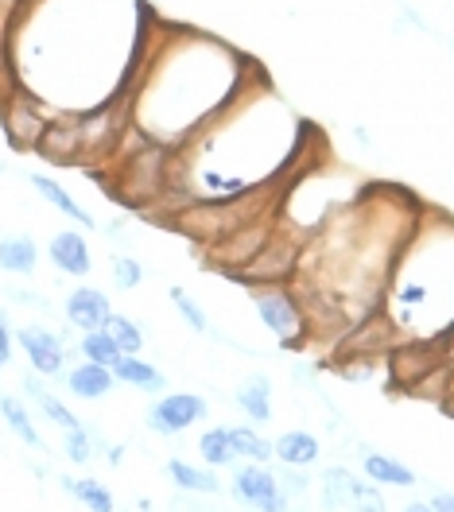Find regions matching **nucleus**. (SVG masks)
Listing matches in <instances>:
<instances>
[{"mask_svg": "<svg viewBox=\"0 0 454 512\" xmlns=\"http://www.w3.org/2000/svg\"><path fill=\"white\" fill-rule=\"evenodd\" d=\"M288 179H292V175H288ZM288 179L257 187V191H245V194H237V198H198V202L183 206L175 218H167L163 225H171L175 233L191 237L202 249H206V245H218L229 233L260 222V218H272V214L280 210V198H284Z\"/></svg>", "mask_w": 454, "mask_h": 512, "instance_id": "nucleus-1", "label": "nucleus"}, {"mask_svg": "<svg viewBox=\"0 0 454 512\" xmlns=\"http://www.w3.org/2000/svg\"><path fill=\"white\" fill-rule=\"evenodd\" d=\"M59 109L47 105L43 97H35L24 82H12V90L0 101V128H4V140L16 148V152H35L39 136L47 121L55 117Z\"/></svg>", "mask_w": 454, "mask_h": 512, "instance_id": "nucleus-2", "label": "nucleus"}, {"mask_svg": "<svg viewBox=\"0 0 454 512\" xmlns=\"http://www.w3.org/2000/svg\"><path fill=\"white\" fill-rule=\"evenodd\" d=\"M253 303H257L260 322L280 338L284 350H299L303 342H311V326L307 315L295 299V291L288 284H268V288H253Z\"/></svg>", "mask_w": 454, "mask_h": 512, "instance_id": "nucleus-3", "label": "nucleus"}, {"mask_svg": "<svg viewBox=\"0 0 454 512\" xmlns=\"http://www.w3.org/2000/svg\"><path fill=\"white\" fill-rule=\"evenodd\" d=\"M272 233H276V214L245 225V229H237V233H229L218 245H206V264L218 268L222 276H233L237 268H245V264L272 241Z\"/></svg>", "mask_w": 454, "mask_h": 512, "instance_id": "nucleus-4", "label": "nucleus"}, {"mask_svg": "<svg viewBox=\"0 0 454 512\" xmlns=\"http://www.w3.org/2000/svg\"><path fill=\"white\" fill-rule=\"evenodd\" d=\"M35 156L55 163V167H82V132H78V113L74 109H59L47 121L39 144H35Z\"/></svg>", "mask_w": 454, "mask_h": 512, "instance_id": "nucleus-5", "label": "nucleus"}, {"mask_svg": "<svg viewBox=\"0 0 454 512\" xmlns=\"http://www.w3.org/2000/svg\"><path fill=\"white\" fill-rule=\"evenodd\" d=\"M210 412V404L195 396V392H167L160 396L152 408H148V427L156 431V435H179V431H187V427H195L202 423Z\"/></svg>", "mask_w": 454, "mask_h": 512, "instance_id": "nucleus-6", "label": "nucleus"}, {"mask_svg": "<svg viewBox=\"0 0 454 512\" xmlns=\"http://www.w3.org/2000/svg\"><path fill=\"white\" fill-rule=\"evenodd\" d=\"M233 493L253 512H288V497L280 489V478L264 462H249L245 470H237L233 474Z\"/></svg>", "mask_w": 454, "mask_h": 512, "instance_id": "nucleus-7", "label": "nucleus"}, {"mask_svg": "<svg viewBox=\"0 0 454 512\" xmlns=\"http://www.w3.org/2000/svg\"><path fill=\"white\" fill-rule=\"evenodd\" d=\"M16 346L24 350V357L32 361V369L39 377H63L66 373V346L55 330H47V326H20L16 330Z\"/></svg>", "mask_w": 454, "mask_h": 512, "instance_id": "nucleus-8", "label": "nucleus"}, {"mask_svg": "<svg viewBox=\"0 0 454 512\" xmlns=\"http://www.w3.org/2000/svg\"><path fill=\"white\" fill-rule=\"evenodd\" d=\"M47 256H51V264L63 272V276H90L94 272V253H90V241L78 233V229H63V233H55L51 237V245H47Z\"/></svg>", "mask_w": 454, "mask_h": 512, "instance_id": "nucleus-9", "label": "nucleus"}, {"mask_svg": "<svg viewBox=\"0 0 454 512\" xmlns=\"http://www.w3.org/2000/svg\"><path fill=\"white\" fill-rule=\"evenodd\" d=\"M66 322L74 326V330H82V334H90V330H101L105 319L113 315V307H109V295L98 288H74L66 295V307H63Z\"/></svg>", "mask_w": 454, "mask_h": 512, "instance_id": "nucleus-10", "label": "nucleus"}, {"mask_svg": "<svg viewBox=\"0 0 454 512\" xmlns=\"http://www.w3.org/2000/svg\"><path fill=\"white\" fill-rule=\"evenodd\" d=\"M28 183H32L35 191H39V198H43V202H51V206H55L59 214H66L70 222H78L82 229H98L94 214H90V210H86V206H82L74 194L66 191L63 183H55L51 175H39V171H32V175H28Z\"/></svg>", "mask_w": 454, "mask_h": 512, "instance_id": "nucleus-11", "label": "nucleus"}, {"mask_svg": "<svg viewBox=\"0 0 454 512\" xmlns=\"http://www.w3.org/2000/svg\"><path fill=\"white\" fill-rule=\"evenodd\" d=\"M66 388L78 396V400H101V396H109L113 392V369H105V365H94V361H82V365H74V369H66L63 373Z\"/></svg>", "mask_w": 454, "mask_h": 512, "instance_id": "nucleus-12", "label": "nucleus"}, {"mask_svg": "<svg viewBox=\"0 0 454 512\" xmlns=\"http://www.w3.org/2000/svg\"><path fill=\"white\" fill-rule=\"evenodd\" d=\"M0 268L8 276H32L39 268V245H35L28 233H12L0 241Z\"/></svg>", "mask_w": 454, "mask_h": 512, "instance_id": "nucleus-13", "label": "nucleus"}, {"mask_svg": "<svg viewBox=\"0 0 454 512\" xmlns=\"http://www.w3.org/2000/svg\"><path fill=\"white\" fill-rule=\"evenodd\" d=\"M113 377L121 384H129V388H140V392H163V388H167V377H163L156 365L140 361V353L121 357V361L113 365Z\"/></svg>", "mask_w": 454, "mask_h": 512, "instance_id": "nucleus-14", "label": "nucleus"}, {"mask_svg": "<svg viewBox=\"0 0 454 512\" xmlns=\"http://www.w3.org/2000/svg\"><path fill=\"white\" fill-rule=\"evenodd\" d=\"M272 458H280L284 466H311L319 458V439L311 431H284L272 443Z\"/></svg>", "mask_w": 454, "mask_h": 512, "instance_id": "nucleus-15", "label": "nucleus"}, {"mask_svg": "<svg viewBox=\"0 0 454 512\" xmlns=\"http://www.w3.org/2000/svg\"><path fill=\"white\" fill-rule=\"evenodd\" d=\"M237 408L253 423H268L272 419V381L268 377H249V381L237 388Z\"/></svg>", "mask_w": 454, "mask_h": 512, "instance_id": "nucleus-16", "label": "nucleus"}, {"mask_svg": "<svg viewBox=\"0 0 454 512\" xmlns=\"http://www.w3.org/2000/svg\"><path fill=\"white\" fill-rule=\"evenodd\" d=\"M361 470H365V478L377 481V485H416V474H412L400 458H392V454L369 450L365 462H361Z\"/></svg>", "mask_w": 454, "mask_h": 512, "instance_id": "nucleus-17", "label": "nucleus"}, {"mask_svg": "<svg viewBox=\"0 0 454 512\" xmlns=\"http://www.w3.org/2000/svg\"><path fill=\"white\" fill-rule=\"evenodd\" d=\"M167 478L175 481L179 489H191V493H218L222 489V481L214 470H198L191 462H183V458H171L167 462Z\"/></svg>", "mask_w": 454, "mask_h": 512, "instance_id": "nucleus-18", "label": "nucleus"}, {"mask_svg": "<svg viewBox=\"0 0 454 512\" xmlns=\"http://www.w3.org/2000/svg\"><path fill=\"white\" fill-rule=\"evenodd\" d=\"M0 416L4 423L20 435V443L32 450H43V439H39V431H35L32 416H28V408H24V400H16V396H0Z\"/></svg>", "mask_w": 454, "mask_h": 512, "instance_id": "nucleus-19", "label": "nucleus"}, {"mask_svg": "<svg viewBox=\"0 0 454 512\" xmlns=\"http://www.w3.org/2000/svg\"><path fill=\"white\" fill-rule=\"evenodd\" d=\"M198 454L210 466H233L237 462V450H233V439H229V427H206L198 435Z\"/></svg>", "mask_w": 454, "mask_h": 512, "instance_id": "nucleus-20", "label": "nucleus"}, {"mask_svg": "<svg viewBox=\"0 0 454 512\" xmlns=\"http://www.w3.org/2000/svg\"><path fill=\"white\" fill-rule=\"evenodd\" d=\"M63 489L66 493H74L82 505L90 512H117V505H113V493L101 485L98 478H63Z\"/></svg>", "mask_w": 454, "mask_h": 512, "instance_id": "nucleus-21", "label": "nucleus"}, {"mask_svg": "<svg viewBox=\"0 0 454 512\" xmlns=\"http://www.w3.org/2000/svg\"><path fill=\"white\" fill-rule=\"evenodd\" d=\"M78 353H82V361H94V365H105V369H113V365L125 357V353L117 350V342H113L105 330H90V334H82Z\"/></svg>", "mask_w": 454, "mask_h": 512, "instance_id": "nucleus-22", "label": "nucleus"}, {"mask_svg": "<svg viewBox=\"0 0 454 512\" xmlns=\"http://www.w3.org/2000/svg\"><path fill=\"white\" fill-rule=\"evenodd\" d=\"M101 330H105V334L117 342V350L125 353V357L144 350V334H140V326H136L132 319H125V315H109Z\"/></svg>", "mask_w": 454, "mask_h": 512, "instance_id": "nucleus-23", "label": "nucleus"}, {"mask_svg": "<svg viewBox=\"0 0 454 512\" xmlns=\"http://www.w3.org/2000/svg\"><path fill=\"white\" fill-rule=\"evenodd\" d=\"M229 439H233L237 458H249V462H268L272 458V443L260 439L257 427H229Z\"/></svg>", "mask_w": 454, "mask_h": 512, "instance_id": "nucleus-24", "label": "nucleus"}, {"mask_svg": "<svg viewBox=\"0 0 454 512\" xmlns=\"http://www.w3.org/2000/svg\"><path fill=\"white\" fill-rule=\"evenodd\" d=\"M32 400H35V404H39V412H43V416L51 419L55 427H63V431H74V427H82V419L74 416V412L66 408V404H63V400H59V396H51L47 388H39V392H35Z\"/></svg>", "mask_w": 454, "mask_h": 512, "instance_id": "nucleus-25", "label": "nucleus"}, {"mask_svg": "<svg viewBox=\"0 0 454 512\" xmlns=\"http://www.w3.org/2000/svg\"><path fill=\"white\" fill-rule=\"evenodd\" d=\"M346 501H350V509L354 512H385L381 493H377L369 481L354 478V474H350V481H346Z\"/></svg>", "mask_w": 454, "mask_h": 512, "instance_id": "nucleus-26", "label": "nucleus"}, {"mask_svg": "<svg viewBox=\"0 0 454 512\" xmlns=\"http://www.w3.org/2000/svg\"><path fill=\"white\" fill-rule=\"evenodd\" d=\"M109 268H113V284H117L121 291H132V288H140V284H144V264H140V260H132L129 253H117Z\"/></svg>", "mask_w": 454, "mask_h": 512, "instance_id": "nucleus-27", "label": "nucleus"}, {"mask_svg": "<svg viewBox=\"0 0 454 512\" xmlns=\"http://www.w3.org/2000/svg\"><path fill=\"white\" fill-rule=\"evenodd\" d=\"M167 295H171V303L179 307L183 322H187V326H191L195 334H206V330H210V326H206V315H202V307H198V303L191 299V295H187V291H183V288H171Z\"/></svg>", "mask_w": 454, "mask_h": 512, "instance_id": "nucleus-28", "label": "nucleus"}, {"mask_svg": "<svg viewBox=\"0 0 454 512\" xmlns=\"http://www.w3.org/2000/svg\"><path fill=\"white\" fill-rule=\"evenodd\" d=\"M66 458L74 462V466H86L90 458H94V443H90V431L86 427H74V431H66Z\"/></svg>", "mask_w": 454, "mask_h": 512, "instance_id": "nucleus-29", "label": "nucleus"}, {"mask_svg": "<svg viewBox=\"0 0 454 512\" xmlns=\"http://www.w3.org/2000/svg\"><path fill=\"white\" fill-rule=\"evenodd\" d=\"M12 330H8V322H4V315H0V373H4V365L12 361Z\"/></svg>", "mask_w": 454, "mask_h": 512, "instance_id": "nucleus-30", "label": "nucleus"}, {"mask_svg": "<svg viewBox=\"0 0 454 512\" xmlns=\"http://www.w3.org/2000/svg\"><path fill=\"white\" fill-rule=\"evenodd\" d=\"M280 489H284V497H288V489L303 493V489H307V478H303V474H284V478H280Z\"/></svg>", "mask_w": 454, "mask_h": 512, "instance_id": "nucleus-31", "label": "nucleus"}, {"mask_svg": "<svg viewBox=\"0 0 454 512\" xmlns=\"http://www.w3.org/2000/svg\"><path fill=\"white\" fill-rule=\"evenodd\" d=\"M431 509H435V512H454V497H451V493H439V497L431 501Z\"/></svg>", "mask_w": 454, "mask_h": 512, "instance_id": "nucleus-32", "label": "nucleus"}, {"mask_svg": "<svg viewBox=\"0 0 454 512\" xmlns=\"http://www.w3.org/2000/svg\"><path fill=\"white\" fill-rule=\"evenodd\" d=\"M404 512H435V509H431V505H423V501H412V505H408Z\"/></svg>", "mask_w": 454, "mask_h": 512, "instance_id": "nucleus-33", "label": "nucleus"}, {"mask_svg": "<svg viewBox=\"0 0 454 512\" xmlns=\"http://www.w3.org/2000/svg\"><path fill=\"white\" fill-rule=\"evenodd\" d=\"M0 175H4V163H0Z\"/></svg>", "mask_w": 454, "mask_h": 512, "instance_id": "nucleus-34", "label": "nucleus"}]
</instances>
